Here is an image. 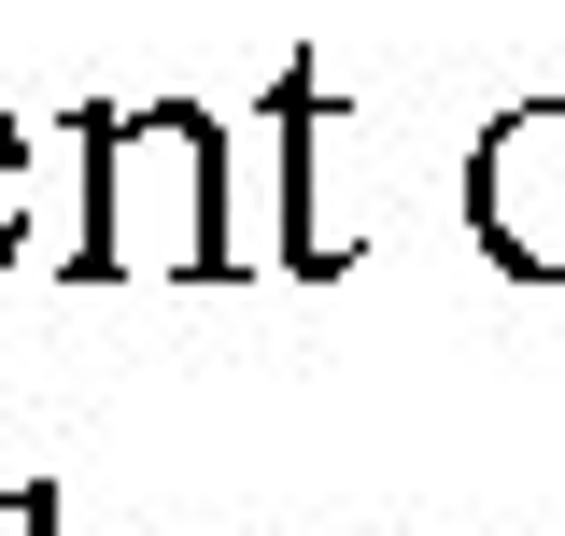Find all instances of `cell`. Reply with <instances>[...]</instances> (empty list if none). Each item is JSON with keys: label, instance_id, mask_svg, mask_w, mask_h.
<instances>
[{"label": "cell", "instance_id": "cell-1", "mask_svg": "<svg viewBox=\"0 0 565 536\" xmlns=\"http://www.w3.org/2000/svg\"><path fill=\"white\" fill-rule=\"evenodd\" d=\"M85 282H226V128L199 99L85 114Z\"/></svg>", "mask_w": 565, "mask_h": 536}, {"label": "cell", "instance_id": "cell-2", "mask_svg": "<svg viewBox=\"0 0 565 536\" xmlns=\"http://www.w3.org/2000/svg\"><path fill=\"white\" fill-rule=\"evenodd\" d=\"M467 240L509 282H565V99H509L467 141Z\"/></svg>", "mask_w": 565, "mask_h": 536}, {"label": "cell", "instance_id": "cell-3", "mask_svg": "<svg viewBox=\"0 0 565 536\" xmlns=\"http://www.w3.org/2000/svg\"><path fill=\"white\" fill-rule=\"evenodd\" d=\"M269 128H282V268H353V255H367V226H353V199H340L353 99L297 57V71L269 85Z\"/></svg>", "mask_w": 565, "mask_h": 536}, {"label": "cell", "instance_id": "cell-4", "mask_svg": "<svg viewBox=\"0 0 565 536\" xmlns=\"http://www.w3.org/2000/svg\"><path fill=\"white\" fill-rule=\"evenodd\" d=\"M14 240H29V128L0 114V268H14Z\"/></svg>", "mask_w": 565, "mask_h": 536}, {"label": "cell", "instance_id": "cell-5", "mask_svg": "<svg viewBox=\"0 0 565 536\" xmlns=\"http://www.w3.org/2000/svg\"><path fill=\"white\" fill-rule=\"evenodd\" d=\"M14 536H57V480H29V494H14Z\"/></svg>", "mask_w": 565, "mask_h": 536}]
</instances>
